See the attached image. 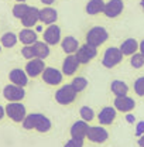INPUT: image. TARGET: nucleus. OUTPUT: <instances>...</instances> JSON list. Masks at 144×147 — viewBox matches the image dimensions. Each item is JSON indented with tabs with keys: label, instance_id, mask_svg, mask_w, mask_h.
Returning a JSON list of instances; mask_svg holds the SVG:
<instances>
[{
	"label": "nucleus",
	"instance_id": "9b49d317",
	"mask_svg": "<svg viewBox=\"0 0 144 147\" xmlns=\"http://www.w3.org/2000/svg\"><path fill=\"white\" fill-rule=\"evenodd\" d=\"M123 9H124V3H123L122 0H109L108 3L105 4L103 13H105L106 17L114 18L122 14Z\"/></svg>",
	"mask_w": 144,
	"mask_h": 147
},
{
	"label": "nucleus",
	"instance_id": "6e6552de",
	"mask_svg": "<svg viewBox=\"0 0 144 147\" xmlns=\"http://www.w3.org/2000/svg\"><path fill=\"white\" fill-rule=\"evenodd\" d=\"M64 74L61 72L59 69H57V68H52V67H47L45 69H44V72L41 75V78H42V81L45 82V84H48V85H59L61 82H62V76Z\"/></svg>",
	"mask_w": 144,
	"mask_h": 147
},
{
	"label": "nucleus",
	"instance_id": "a19ab883",
	"mask_svg": "<svg viewBox=\"0 0 144 147\" xmlns=\"http://www.w3.org/2000/svg\"><path fill=\"white\" fill-rule=\"evenodd\" d=\"M141 7H143V10H144V0H141Z\"/></svg>",
	"mask_w": 144,
	"mask_h": 147
},
{
	"label": "nucleus",
	"instance_id": "f8f14e48",
	"mask_svg": "<svg viewBox=\"0 0 144 147\" xmlns=\"http://www.w3.org/2000/svg\"><path fill=\"white\" fill-rule=\"evenodd\" d=\"M42 37H44V41L48 45H57L61 41V28L57 24H51L45 28Z\"/></svg>",
	"mask_w": 144,
	"mask_h": 147
},
{
	"label": "nucleus",
	"instance_id": "dca6fc26",
	"mask_svg": "<svg viewBox=\"0 0 144 147\" xmlns=\"http://www.w3.org/2000/svg\"><path fill=\"white\" fill-rule=\"evenodd\" d=\"M9 79H10L11 84H14L17 86H23V88L28 84V75L24 69H20V68L11 69L9 74Z\"/></svg>",
	"mask_w": 144,
	"mask_h": 147
},
{
	"label": "nucleus",
	"instance_id": "7c9ffc66",
	"mask_svg": "<svg viewBox=\"0 0 144 147\" xmlns=\"http://www.w3.org/2000/svg\"><path fill=\"white\" fill-rule=\"evenodd\" d=\"M21 55L26 58V59H33L36 58V53H34V47L33 45H24L23 50H21Z\"/></svg>",
	"mask_w": 144,
	"mask_h": 147
},
{
	"label": "nucleus",
	"instance_id": "9d476101",
	"mask_svg": "<svg viewBox=\"0 0 144 147\" xmlns=\"http://www.w3.org/2000/svg\"><path fill=\"white\" fill-rule=\"evenodd\" d=\"M108 130L102 126H90L88 130V136H86V139L93 143H105L108 140Z\"/></svg>",
	"mask_w": 144,
	"mask_h": 147
},
{
	"label": "nucleus",
	"instance_id": "473e14b6",
	"mask_svg": "<svg viewBox=\"0 0 144 147\" xmlns=\"http://www.w3.org/2000/svg\"><path fill=\"white\" fill-rule=\"evenodd\" d=\"M64 147H83V140H78V139H69Z\"/></svg>",
	"mask_w": 144,
	"mask_h": 147
},
{
	"label": "nucleus",
	"instance_id": "c756f323",
	"mask_svg": "<svg viewBox=\"0 0 144 147\" xmlns=\"http://www.w3.org/2000/svg\"><path fill=\"white\" fill-rule=\"evenodd\" d=\"M130 64H131L133 68H141L144 65V55L141 53H136L134 55H131Z\"/></svg>",
	"mask_w": 144,
	"mask_h": 147
},
{
	"label": "nucleus",
	"instance_id": "aec40b11",
	"mask_svg": "<svg viewBox=\"0 0 144 147\" xmlns=\"http://www.w3.org/2000/svg\"><path fill=\"white\" fill-rule=\"evenodd\" d=\"M18 41H21L24 45H33L38 41V36L37 31H34L33 28H23L18 33Z\"/></svg>",
	"mask_w": 144,
	"mask_h": 147
},
{
	"label": "nucleus",
	"instance_id": "39448f33",
	"mask_svg": "<svg viewBox=\"0 0 144 147\" xmlns=\"http://www.w3.org/2000/svg\"><path fill=\"white\" fill-rule=\"evenodd\" d=\"M78 92L73 89L71 84L69 85H64L61 86L58 91L55 92V100L59 103V105H69L75 100Z\"/></svg>",
	"mask_w": 144,
	"mask_h": 147
},
{
	"label": "nucleus",
	"instance_id": "4468645a",
	"mask_svg": "<svg viewBox=\"0 0 144 147\" xmlns=\"http://www.w3.org/2000/svg\"><path fill=\"white\" fill-rule=\"evenodd\" d=\"M79 65H81V62L78 61V58H76L75 54L67 55V58L62 62V74L67 75V76H71V75H73V74L76 72V69L79 68Z\"/></svg>",
	"mask_w": 144,
	"mask_h": 147
},
{
	"label": "nucleus",
	"instance_id": "1a4fd4ad",
	"mask_svg": "<svg viewBox=\"0 0 144 147\" xmlns=\"http://www.w3.org/2000/svg\"><path fill=\"white\" fill-rule=\"evenodd\" d=\"M45 68H47V67H45L44 59L33 58V59H30V61L26 64V69H24V71L27 72V75H28L30 78H36L38 75H42Z\"/></svg>",
	"mask_w": 144,
	"mask_h": 147
},
{
	"label": "nucleus",
	"instance_id": "0eeeda50",
	"mask_svg": "<svg viewBox=\"0 0 144 147\" xmlns=\"http://www.w3.org/2000/svg\"><path fill=\"white\" fill-rule=\"evenodd\" d=\"M75 55H76V58L81 64H88L98 55V48L93 47V45H89V44H83L78 48Z\"/></svg>",
	"mask_w": 144,
	"mask_h": 147
},
{
	"label": "nucleus",
	"instance_id": "2eb2a0df",
	"mask_svg": "<svg viewBox=\"0 0 144 147\" xmlns=\"http://www.w3.org/2000/svg\"><path fill=\"white\" fill-rule=\"evenodd\" d=\"M114 108H116V110H119V112L130 113L131 110L136 108V102L130 96H117L114 99Z\"/></svg>",
	"mask_w": 144,
	"mask_h": 147
},
{
	"label": "nucleus",
	"instance_id": "20e7f679",
	"mask_svg": "<svg viewBox=\"0 0 144 147\" xmlns=\"http://www.w3.org/2000/svg\"><path fill=\"white\" fill-rule=\"evenodd\" d=\"M123 59V53L120 51V48L117 47H110L105 51L103 59H102V65L105 68H114L116 65H119Z\"/></svg>",
	"mask_w": 144,
	"mask_h": 147
},
{
	"label": "nucleus",
	"instance_id": "b1692460",
	"mask_svg": "<svg viewBox=\"0 0 144 147\" xmlns=\"http://www.w3.org/2000/svg\"><path fill=\"white\" fill-rule=\"evenodd\" d=\"M105 1L103 0H89L88 4H86V13L90 16H95V14H99V13H103L105 10Z\"/></svg>",
	"mask_w": 144,
	"mask_h": 147
},
{
	"label": "nucleus",
	"instance_id": "e433bc0d",
	"mask_svg": "<svg viewBox=\"0 0 144 147\" xmlns=\"http://www.w3.org/2000/svg\"><path fill=\"white\" fill-rule=\"evenodd\" d=\"M41 3H44V4L50 6V4H52V3H55V0H41Z\"/></svg>",
	"mask_w": 144,
	"mask_h": 147
},
{
	"label": "nucleus",
	"instance_id": "423d86ee",
	"mask_svg": "<svg viewBox=\"0 0 144 147\" xmlns=\"http://www.w3.org/2000/svg\"><path fill=\"white\" fill-rule=\"evenodd\" d=\"M3 96L9 102H20L21 99H24L26 91H24L23 86H17L14 84H9L3 89Z\"/></svg>",
	"mask_w": 144,
	"mask_h": 147
},
{
	"label": "nucleus",
	"instance_id": "6ab92c4d",
	"mask_svg": "<svg viewBox=\"0 0 144 147\" xmlns=\"http://www.w3.org/2000/svg\"><path fill=\"white\" fill-rule=\"evenodd\" d=\"M57 20H58V11L55 9L48 6V7H44V9L40 10V21L42 24L51 26V24H54Z\"/></svg>",
	"mask_w": 144,
	"mask_h": 147
},
{
	"label": "nucleus",
	"instance_id": "412c9836",
	"mask_svg": "<svg viewBox=\"0 0 144 147\" xmlns=\"http://www.w3.org/2000/svg\"><path fill=\"white\" fill-rule=\"evenodd\" d=\"M119 48L123 53V55H130L131 57V55H134L137 53V50L140 48V44H139V41L136 38H127V40H124L122 42V45Z\"/></svg>",
	"mask_w": 144,
	"mask_h": 147
},
{
	"label": "nucleus",
	"instance_id": "f03ea898",
	"mask_svg": "<svg viewBox=\"0 0 144 147\" xmlns=\"http://www.w3.org/2000/svg\"><path fill=\"white\" fill-rule=\"evenodd\" d=\"M109 38V33L105 27H92L88 34H86V44L89 45H93V47H100L102 44H105Z\"/></svg>",
	"mask_w": 144,
	"mask_h": 147
},
{
	"label": "nucleus",
	"instance_id": "ddd939ff",
	"mask_svg": "<svg viewBox=\"0 0 144 147\" xmlns=\"http://www.w3.org/2000/svg\"><path fill=\"white\" fill-rule=\"evenodd\" d=\"M89 125L85 120H78L71 126V137L72 139H78V140H85L88 136V130Z\"/></svg>",
	"mask_w": 144,
	"mask_h": 147
},
{
	"label": "nucleus",
	"instance_id": "c85d7f7f",
	"mask_svg": "<svg viewBox=\"0 0 144 147\" xmlns=\"http://www.w3.org/2000/svg\"><path fill=\"white\" fill-rule=\"evenodd\" d=\"M79 115H81L82 120H85V122H92L93 117H95V112L89 106H82L79 110Z\"/></svg>",
	"mask_w": 144,
	"mask_h": 147
},
{
	"label": "nucleus",
	"instance_id": "f704fd0d",
	"mask_svg": "<svg viewBox=\"0 0 144 147\" xmlns=\"http://www.w3.org/2000/svg\"><path fill=\"white\" fill-rule=\"evenodd\" d=\"M126 120L129 122V123H134V116H133V115H130V113H127Z\"/></svg>",
	"mask_w": 144,
	"mask_h": 147
},
{
	"label": "nucleus",
	"instance_id": "79ce46f5",
	"mask_svg": "<svg viewBox=\"0 0 144 147\" xmlns=\"http://www.w3.org/2000/svg\"><path fill=\"white\" fill-rule=\"evenodd\" d=\"M0 51H1V44H0Z\"/></svg>",
	"mask_w": 144,
	"mask_h": 147
},
{
	"label": "nucleus",
	"instance_id": "72a5a7b5",
	"mask_svg": "<svg viewBox=\"0 0 144 147\" xmlns=\"http://www.w3.org/2000/svg\"><path fill=\"white\" fill-rule=\"evenodd\" d=\"M143 134H144V122H139L137 126H136V136L141 137Z\"/></svg>",
	"mask_w": 144,
	"mask_h": 147
},
{
	"label": "nucleus",
	"instance_id": "ea45409f",
	"mask_svg": "<svg viewBox=\"0 0 144 147\" xmlns=\"http://www.w3.org/2000/svg\"><path fill=\"white\" fill-rule=\"evenodd\" d=\"M16 1H17V3H24L26 0H16Z\"/></svg>",
	"mask_w": 144,
	"mask_h": 147
},
{
	"label": "nucleus",
	"instance_id": "4c0bfd02",
	"mask_svg": "<svg viewBox=\"0 0 144 147\" xmlns=\"http://www.w3.org/2000/svg\"><path fill=\"white\" fill-rule=\"evenodd\" d=\"M4 113H6V110H4V108L0 105V120L3 119V116H4Z\"/></svg>",
	"mask_w": 144,
	"mask_h": 147
},
{
	"label": "nucleus",
	"instance_id": "a211bd4d",
	"mask_svg": "<svg viewBox=\"0 0 144 147\" xmlns=\"http://www.w3.org/2000/svg\"><path fill=\"white\" fill-rule=\"evenodd\" d=\"M38 21H40V9H37L34 6H31L30 10L27 11V14L21 18V24L24 26V28L34 27Z\"/></svg>",
	"mask_w": 144,
	"mask_h": 147
},
{
	"label": "nucleus",
	"instance_id": "393cba45",
	"mask_svg": "<svg viewBox=\"0 0 144 147\" xmlns=\"http://www.w3.org/2000/svg\"><path fill=\"white\" fill-rule=\"evenodd\" d=\"M34 47V53H36V58L40 59H45L50 55V45L45 41H37L36 44H33Z\"/></svg>",
	"mask_w": 144,
	"mask_h": 147
},
{
	"label": "nucleus",
	"instance_id": "5701e85b",
	"mask_svg": "<svg viewBox=\"0 0 144 147\" xmlns=\"http://www.w3.org/2000/svg\"><path fill=\"white\" fill-rule=\"evenodd\" d=\"M110 91L113 92V95L117 98V96H127L129 93V86H127L126 82L120 81V79H114L112 84H110Z\"/></svg>",
	"mask_w": 144,
	"mask_h": 147
},
{
	"label": "nucleus",
	"instance_id": "a878e982",
	"mask_svg": "<svg viewBox=\"0 0 144 147\" xmlns=\"http://www.w3.org/2000/svg\"><path fill=\"white\" fill-rule=\"evenodd\" d=\"M18 41V36H16L14 33H11V31H9V33H4L1 38H0V44H1V47H4V48H11V47H14L16 44H17Z\"/></svg>",
	"mask_w": 144,
	"mask_h": 147
},
{
	"label": "nucleus",
	"instance_id": "c9c22d12",
	"mask_svg": "<svg viewBox=\"0 0 144 147\" xmlns=\"http://www.w3.org/2000/svg\"><path fill=\"white\" fill-rule=\"evenodd\" d=\"M137 143H139V146H140V147H144V134L141 136V137H139Z\"/></svg>",
	"mask_w": 144,
	"mask_h": 147
},
{
	"label": "nucleus",
	"instance_id": "4be33fe9",
	"mask_svg": "<svg viewBox=\"0 0 144 147\" xmlns=\"http://www.w3.org/2000/svg\"><path fill=\"white\" fill-rule=\"evenodd\" d=\"M61 47H62L64 53H67V54L69 55V54H75L81 45H79V42H78V40L75 37L67 36L61 41Z\"/></svg>",
	"mask_w": 144,
	"mask_h": 147
},
{
	"label": "nucleus",
	"instance_id": "2f4dec72",
	"mask_svg": "<svg viewBox=\"0 0 144 147\" xmlns=\"http://www.w3.org/2000/svg\"><path fill=\"white\" fill-rule=\"evenodd\" d=\"M134 92L139 96H144V76H140L134 82Z\"/></svg>",
	"mask_w": 144,
	"mask_h": 147
},
{
	"label": "nucleus",
	"instance_id": "cd10ccee",
	"mask_svg": "<svg viewBox=\"0 0 144 147\" xmlns=\"http://www.w3.org/2000/svg\"><path fill=\"white\" fill-rule=\"evenodd\" d=\"M71 85L73 86V89L79 93V92H82L88 86V79L83 78V76H75V78L72 79Z\"/></svg>",
	"mask_w": 144,
	"mask_h": 147
},
{
	"label": "nucleus",
	"instance_id": "58836bf2",
	"mask_svg": "<svg viewBox=\"0 0 144 147\" xmlns=\"http://www.w3.org/2000/svg\"><path fill=\"white\" fill-rule=\"evenodd\" d=\"M139 50H140V53L144 55V40L141 41V42H140V48H139Z\"/></svg>",
	"mask_w": 144,
	"mask_h": 147
},
{
	"label": "nucleus",
	"instance_id": "f3484780",
	"mask_svg": "<svg viewBox=\"0 0 144 147\" xmlns=\"http://www.w3.org/2000/svg\"><path fill=\"white\" fill-rule=\"evenodd\" d=\"M116 113H117V110H116L114 106H113V108H112V106L103 108V109L100 110V113L98 115V119H99L100 126L112 125V123L114 122V119H116Z\"/></svg>",
	"mask_w": 144,
	"mask_h": 147
},
{
	"label": "nucleus",
	"instance_id": "f257e3e1",
	"mask_svg": "<svg viewBox=\"0 0 144 147\" xmlns=\"http://www.w3.org/2000/svg\"><path fill=\"white\" fill-rule=\"evenodd\" d=\"M23 127L26 130H37L40 133H45L51 129V120L41 115V113H30L26 116V119L23 120Z\"/></svg>",
	"mask_w": 144,
	"mask_h": 147
},
{
	"label": "nucleus",
	"instance_id": "bb28decb",
	"mask_svg": "<svg viewBox=\"0 0 144 147\" xmlns=\"http://www.w3.org/2000/svg\"><path fill=\"white\" fill-rule=\"evenodd\" d=\"M30 7H31V6H28V4H26V3H17V4H14V7H13V16L16 18H20V20H21V18L27 14V11L30 10Z\"/></svg>",
	"mask_w": 144,
	"mask_h": 147
},
{
	"label": "nucleus",
	"instance_id": "7ed1b4c3",
	"mask_svg": "<svg viewBox=\"0 0 144 147\" xmlns=\"http://www.w3.org/2000/svg\"><path fill=\"white\" fill-rule=\"evenodd\" d=\"M6 115L13 120V122H17V123H23V120L26 119L27 116V112H26V106L20 102H9L6 105Z\"/></svg>",
	"mask_w": 144,
	"mask_h": 147
}]
</instances>
